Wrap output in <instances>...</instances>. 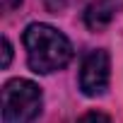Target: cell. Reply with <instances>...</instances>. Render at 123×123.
<instances>
[{
  "label": "cell",
  "instance_id": "277c9868",
  "mask_svg": "<svg viewBox=\"0 0 123 123\" xmlns=\"http://www.w3.org/2000/svg\"><path fill=\"white\" fill-rule=\"evenodd\" d=\"M121 7H123L121 0H94L85 10V24L89 29L99 31V29H104L113 22V17L118 15Z\"/></svg>",
  "mask_w": 123,
  "mask_h": 123
},
{
  "label": "cell",
  "instance_id": "3957f363",
  "mask_svg": "<svg viewBox=\"0 0 123 123\" xmlns=\"http://www.w3.org/2000/svg\"><path fill=\"white\" fill-rule=\"evenodd\" d=\"M111 80V58L106 51H92L80 65V89L87 97H99L106 92Z\"/></svg>",
  "mask_w": 123,
  "mask_h": 123
},
{
  "label": "cell",
  "instance_id": "ba28073f",
  "mask_svg": "<svg viewBox=\"0 0 123 123\" xmlns=\"http://www.w3.org/2000/svg\"><path fill=\"white\" fill-rule=\"evenodd\" d=\"M19 3H22V0H0V5H3V10H5V12L15 10V7H17Z\"/></svg>",
  "mask_w": 123,
  "mask_h": 123
},
{
  "label": "cell",
  "instance_id": "7a4b0ae2",
  "mask_svg": "<svg viewBox=\"0 0 123 123\" xmlns=\"http://www.w3.org/2000/svg\"><path fill=\"white\" fill-rule=\"evenodd\" d=\"M41 87L31 80H10L3 87V123H31L41 111Z\"/></svg>",
  "mask_w": 123,
  "mask_h": 123
},
{
  "label": "cell",
  "instance_id": "5b68a950",
  "mask_svg": "<svg viewBox=\"0 0 123 123\" xmlns=\"http://www.w3.org/2000/svg\"><path fill=\"white\" fill-rule=\"evenodd\" d=\"M77 123H111V118L106 113H101V111H87Z\"/></svg>",
  "mask_w": 123,
  "mask_h": 123
},
{
  "label": "cell",
  "instance_id": "6da1fadb",
  "mask_svg": "<svg viewBox=\"0 0 123 123\" xmlns=\"http://www.w3.org/2000/svg\"><path fill=\"white\" fill-rule=\"evenodd\" d=\"M24 48L29 68L41 75L65 68L73 58V46L68 36L43 22H34L24 29Z\"/></svg>",
  "mask_w": 123,
  "mask_h": 123
},
{
  "label": "cell",
  "instance_id": "8992f818",
  "mask_svg": "<svg viewBox=\"0 0 123 123\" xmlns=\"http://www.w3.org/2000/svg\"><path fill=\"white\" fill-rule=\"evenodd\" d=\"M43 5L48 12H60L65 5H68V0H43Z\"/></svg>",
  "mask_w": 123,
  "mask_h": 123
},
{
  "label": "cell",
  "instance_id": "52a82bcc",
  "mask_svg": "<svg viewBox=\"0 0 123 123\" xmlns=\"http://www.w3.org/2000/svg\"><path fill=\"white\" fill-rule=\"evenodd\" d=\"M10 60H12V46L7 39H3V68L10 65Z\"/></svg>",
  "mask_w": 123,
  "mask_h": 123
}]
</instances>
